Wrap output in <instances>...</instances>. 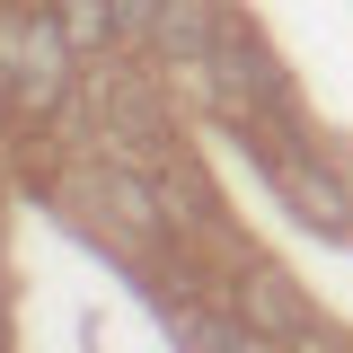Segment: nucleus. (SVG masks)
Here are the masks:
<instances>
[{"mask_svg": "<svg viewBox=\"0 0 353 353\" xmlns=\"http://www.w3.org/2000/svg\"><path fill=\"white\" fill-rule=\"evenodd\" d=\"M71 62V36H62V18H0V80H9V97L27 106V115H53L62 106V71Z\"/></svg>", "mask_w": 353, "mask_h": 353, "instance_id": "obj_1", "label": "nucleus"}, {"mask_svg": "<svg viewBox=\"0 0 353 353\" xmlns=\"http://www.w3.org/2000/svg\"><path fill=\"white\" fill-rule=\"evenodd\" d=\"M283 194H292V203H301V221H318V230H345V194H336V185H327V176H309V168H292V159H283Z\"/></svg>", "mask_w": 353, "mask_h": 353, "instance_id": "obj_2", "label": "nucleus"}, {"mask_svg": "<svg viewBox=\"0 0 353 353\" xmlns=\"http://www.w3.org/2000/svg\"><path fill=\"white\" fill-rule=\"evenodd\" d=\"M53 18H62V36H71V53H97L106 36H124V27H115V0H62Z\"/></svg>", "mask_w": 353, "mask_h": 353, "instance_id": "obj_3", "label": "nucleus"}, {"mask_svg": "<svg viewBox=\"0 0 353 353\" xmlns=\"http://www.w3.org/2000/svg\"><path fill=\"white\" fill-rule=\"evenodd\" d=\"M115 132H124V150H159V141H168V132H159V115H150V97H115Z\"/></svg>", "mask_w": 353, "mask_h": 353, "instance_id": "obj_4", "label": "nucleus"}, {"mask_svg": "<svg viewBox=\"0 0 353 353\" xmlns=\"http://www.w3.org/2000/svg\"><path fill=\"white\" fill-rule=\"evenodd\" d=\"M248 301H256V318H265V327H283V336L301 327V301H292V292H283L274 274H256V283H248Z\"/></svg>", "mask_w": 353, "mask_h": 353, "instance_id": "obj_5", "label": "nucleus"}, {"mask_svg": "<svg viewBox=\"0 0 353 353\" xmlns=\"http://www.w3.org/2000/svg\"><path fill=\"white\" fill-rule=\"evenodd\" d=\"M176 336H185V345H194V353H239V336H230L221 318H194V309L176 318Z\"/></svg>", "mask_w": 353, "mask_h": 353, "instance_id": "obj_6", "label": "nucleus"}, {"mask_svg": "<svg viewBox=\"0 0 353 353\" xmlns=\"http://www.w3.org/2000/svg\"><path fill=\"white\" fill-rule=\"evenodd\" d=\"M159 9H168V0H115V27H124V36H159Z\"/></svg>", "mask_w": 353, "mask_h": 353, "instance_id": "obj_7", "label": "nucleus"}]
</instances>
